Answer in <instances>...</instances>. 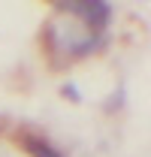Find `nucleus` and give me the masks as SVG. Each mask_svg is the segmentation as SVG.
<instances>
[{"mask_svg": "<svg viewBox=\"0 0 151 157\" xmlns=\"http://www.w3.org/2000/svg\"><path fill=\"white\" fill-rule=\"evenodd\" d=\"M60 94H64V97H70L73 103L82 100V97H79V91H76V85H64V88H60Z\"/></svg>", "mask_w": 151, "mask_h": 157, "instance_id": "nucleus-4", "label": "nucleus"}, {"mask_svg": "<svg viewBox=\"0 0 151 157\" xmlns=\"http://www.w3.org/2000/svg\"><path fill=\"white\" fill-rule=\"evenodd\" d=\"M45 48L52 58H88L97 48H103V33H97L94 27H88L85 21L73 18H52L45 24Z\"/></svg>", "mask_w": 151, "mask_h": 157, "instance_id": "nucleus-1", "label": "nucleus"}, {"mask_svg": "<svg viewBox=\"0 0 151 157\" xmlns=\"http://www.w3.org/2000/svg\"><path fill=\"white\" fill-rule=\"evenodd\" d=\"M21 148L30 157H64L52 142H45L42 136H33V133H24V136H21Z\"/></svg>", "mask_w": 151, "mask_h": 157, "instance_id": "nucleus-3", "label": "nucleus"}, {"mask_svg": "<svg viewBox=\"0 0 151 157\" xmlns=\"http://www.w3.org/2000/svg\"><path fill=\"white\" fill-rule=\"evenodd\" d=\"M55 9L73 12V18L85 21L88 27H94L97 33L109 24V18H112V6H109V3H100V0H91V3H76V0H70V3H57Z\"/></svg>", "mask_w": 151, "mask_h": 157, "instance_id": "nucleus-2", "label": "nucleus"}]
</instances>
